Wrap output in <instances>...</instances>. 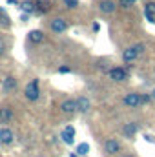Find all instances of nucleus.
<instances>
[{"label":"nucleus","mask_w":155,"mask_h":157,"mask_svg":"<svg viewBox=\"0 0 155 157\" xmlns=\"http://www.w3.org/2000/svg\"><path fill=\"white\" fill-rule=\"evenodd\" d=\"M124 157H131V155H124Z\"/></svg>","instance_id":"29"},{"label":"nucleus","mask_w":155,"mask_h":157,"mask_svg":"<svg viewBox=\"0 0 155 157\" xmlns=\"http://www.w3.org/2000/svg\"><path fill=\"white\" fill-rule=\"evenodd\" d=\"M152 97H153V99H155V90H153V91H152Z\"/></svg>","instance_id":"28"},{"label":"nucleus","mask_w":155,"mask_h":157,"mask_svg":"<svg viewBox=\"0 0 155 157\" xmlns=\"http://www.w3.org/2000/svg\"><path fill=\"white\" fill-rule=\"evenodd\" d=\"M135 2H137V0H120V2H119V6H122V7H131Z\"/></svg>","instance_id":"20"},{"label":"nucleus","mask_w":155,"mask_h":157,"mask_svg":"<svg viewBox=\"0 0 155 157\" xmlns=\"http://www.w3.org/2000/svg\"><path fill=\"white\" fill-rule=\"evenodd\" d=\"M49 28H51V31H53L55 35H62V33H66V31H68L70 24H68V20H66V18L57 17V18H53V20H51Z\"/></svg>","instance_id":"2"},{"label":"nucleus","mask_w":155,"mask_h":157,"mask_svg":"<svg viewBox=\"0 0 155 157\" xmlns=\"http://www.w3.org/2000/svg\"><path fill=\"white\" fill-rule=\"evenodd\" d=\"M144 17H146V20H148V22L155 24V15H153V13H146V11H144Z\"/></svg>","instance_id":"21"},{"label":"nucleus","mask_w":155,"mask_h":157,"mask_svg":"<svg viewBox=\"0 0 155 157\" xmlns=\"http://www.w3.org/2000/svg\"><path fill=\"white\" fill-rule=\"evenodd\" d=\"M28 40H29L31 44H42V42H44V31H40V29H31V31L28 33Z\"/></svg>","instance_id":"15"},{"label":"nucleus","mask_w":155,"mask_h":157,"mask_svg":"<svg viewBox=\"0 0 155 157\" xmlns=\"http://www.w3.org/2000/svg\"><path fill=\"white\" fill-rule=\"evenodd\" d=\"M60 112L62 113H75L77 112V101L75 99H66V101H62L60 102Z\"/></svg>","instance_id":"9"},{"label":"nucleus","mask_w":155,"mask_h":157,"mask_svg":"<svg viewBox=\"0 0 155 157\" xmlns=\"http://www.w3.org/2000/svg\"><path fill=\"white\" fill-rule=\"evenodd\" d=\"M152 101H153L152 93H141V106H142V104H148V102H152Z\"/></svg>","instance_id":"18"},{"label":"nucleus","mask_w":155,"mask_h":157,"mask_svg":"<svg viewBox=\"0 0 155 157\" xmlns=\"http://www.w3.org/2000/svg\"><path fill=\"white\" fill-rule=\"evenodd\" d=\"M20 9H22L24 13H29V15H31V13H35V9H37V7H35V4H33V2H29V0H26V2H22V6H20Z\"/></svg>","instance_id":"16"},{"label":"nucleus","mask_w":155,"mask_h":157,"mask_svg":"<svg viewBox=\"0 0 155 157\" xmlns=\"http://www.w3.org/2000/svg\"><path fill=\"white\" fill-rule=\"evenodd\" d=\"M99 9H100L104 15H112V13L117 9V4L113 2V0H100V4H99Z\"/></svg>","instance_id":"14"},{"label":"nucleus","mask_w":155,"mask_h":157,"mask_svg":"<svg viewBox=\"0 0 155 157\" xmlns=\"http://www.w3.org/2000/svg\"><path fill=\"white\" fill-rule=\"evenodd\" d=\"M108 75H110L112 80H115V82H124L128 78V71L122 66H115V68H110L108 70Z\"/></svg>","instance_id":"3"},{"label":"nucleus","mask_w":155,"mask_h":157,"mask_svg":"<svg viewBox=\"0 0 155 157\" xmlns=\"http://www.w3.org/2000/svg\"><path fill=\"white\" fill-rule=\"evenodd\" d=\"M75 101H77V112H80V113H88V112H89V108H91V101H89L88 97L80 95V97L75 99Z\"/></svg>","instance_id":"12"},{"label":"nucleus","mask_w":155,"mask_h":157,"mask_svg":"<svg viewBox=\"0 0 155 157\" xmlns=\"http://www.w3.org/2000/svg\"><path fill=\"white\" fill-rule=\"evenodd\" d=\"M0 53H4V46H0Z\"/></svg>","instance_id":"27"},{"label":"nucleus","mask_w":155,"mask_h":157,"mask_svg":"<svg viewBox=\"0 0 155 157\" xmlns=\"http://www.w3.org/2000/svg\"><path fill=\"white\" fill-rule=\"evenodd\" d=\"M66 6H68V7H77L78 0H66Z\"/></svg>","instance_id":"22"},{"label":"nucleus","mask_w":155,"mask_h":157,"mask_svg":"<svg viewBox=\"0 0 155 157\" xmlns=\"http://www.w3.org/2000/svg\"><path fill=\"white\" fill-rule=\"evenodd\" d=\"M24 95H26V99H28V101H31V102L39 101V97H40L39 78H33V80H31V82L26 86V90H24Z\"/></svg>","instance_id":"1"},{"label":"nucleus","mask_w":155,"mask_h":157,"mask_svg":"<svg viewBox=\"0 0 155 157\" xmlns=\"http://www.w3.org/2000/svg\"><path fill=\"white\" fill-rule=\"evenodd\" d=\"M2 93H11V91H15L17 90V78L15 77H6L4 80H2Z\"/></svg>","instance_id":"10"},{"label":"nucleus","mask_w":155,"mask_h":157,"mask_svg":"<svg viewBox=\"0 0 155 157\" xmlns=\"http://www.w3.org/2000/svg\"><path fill=\"white\" fill-rule=\"evenodd\" d=\"M15 141V132L11 128H0V144H11Z\"/></svg>","instance_id":"8"},{"label":"nucleus","mask_w":155,"mask_h":157,"mask_svg":"<svg viewBox=\"0 0 155 157\" xmlns=\"http://www.w3.org/2000/svg\"><path fill=\"white\" fill-rule=\"evenodd\" d=\"M99 29H100V26H99V24L95 22V24H93V31H99Z\"/></svg>","instance_id":"24"},{"label":"nucleus","mask_w":155,"mask_h":157,"mask_svg":"<svg viewBox=\"0 0 155 157\" xmlns=\"http://www.w3.org/2000/svg\"><path fill=\"white\" fill-rule=\"evenodd\" d=\"M139 57H141V53H139V49H137V46H135V44H133V46H130V48H126V49L122 51V60H124L126 64L135 62Z\"/></svg>","instance_id":"4"},{"label":"nucleus","mask_w":155,"mask_h":157,"mask_svg":"<svg viewBox=\"0 0 155 157\" xmlns=\"http://www.w3.org/2000/svg\"><path fill=\"white\" fill-rule=\"evenodd\" d=\"M122 102H124L126 108H141V93H135V91L126 93Z\"/></svg>","instance_id":"5"},{"label":"nucleus","mask_w":155,"mask_h":157,"mask_svg":"<svg viewBox=\"0 0 155 157\" xmlns=\"http://www.w3.org/2000/svg\"><path fill=\"white\" fill-rule=\"evenodd\" d=\"M70 157H80V155H78L77 152H73V154H70Z\"/></svg>","instance_id":"25"},{"label":"nucleus","mask_w":155,"mask_h":157,"mask_svg":"<svg viewBox=\"0 0 155 157\" xmlns=\"http://www.w3.org/2000/svg\"><path fill=\"white\" fill-rule=\"evenodd\" d=\"M60 139H62L64 144L71 146V144L75 143V128H73V126H66V128L60 132Z\"/></svg>","instance_id":"7"},{"label":"nucleus","mask_w":155,"mask_h":157,"mask_svg":"<svg viewBox=\"0 0 155 157\" xmlns=\"http://www.w3.org/2000/svg\"><path fill=\"white\" fill-rule=\"evenodd\" d=\"M7 4H15L17 6V0H7Z\"/></svg>","instance_id":"26"},{"label":"nucleus","mask_w":155,"mask_h":157,"mask_svg":"<svg viewBox=\"0 0 155 157\" xmlns=\"http://www.w3.org/2000/svg\"><path fill=\"white\" fill-rule=\"evenodd\" d=\"M102 148H104V154L106 155H115L117 152L120 150V143L117 139H106L104 144H102Z\"/></svg>","instance_id":"6"},{"label":"nucleus","mask_w":155,"mask_h":157,"mask_svg":"<svg viewBox=\"0 0 155 157\" xmlns=\"http://www.w3.org/2000/svg\"><path fill=\"white\" fill-rule=\"evenodd\" d=\"M71 70L68 68V66H62V68H59V73H70Z\"/></svg>","instance_id":"23"},{"label":"nucleus","mask_w":155,"mask_h":157,"mask_svg":"<svg viewBox=\"0 0 155 157\" xmlns=\"http://www.w3.org/2000/svg\"><path fill=\"white\" fill-rule=\"evenodd\" d=\"M15 119V113H13V110L9 108V106H2L0 108V122L2 124H7V122H11Z\"/></svg>","instance_id":"13"},{"label":"nucleus","mask_w":155,"mask_h":157,"mask_svg":"<svg viewBox=\"0 0 155 157\" xmlns=\"http://www.w3.org/2000/svg\"><path fill=\"white\" fill-rule=\"evenodd\" d=\"M75 152H77L78 155H88L89 154V144L88 143H80L77 148H75Z\"/></svg>","instance_id":"17"},{"label":"nucleus","mask_w":155,"mask_h":157,"mask_svg":"<svg viewBox=\"0 0 155 157\" xmlns=\"http://www.w3.org/2000/svg\"><path fill=\"white\" fill-rule=\"evenodd\" d=\"M137 132H139V124H137V122H126V124L122 126V135H124L126 139L135 137Z\"/></svg>","instance_id":"11"},{"label":"nucleus","mask_w":155,"mask_h":157,"mask_svg":"<svg viewBox=\"0 0 155 157\" xmlns=\"http://www.w3.org/2000/svg\"><path fill=\"white\" fill-rule=\"evenodd\" d=\"M144 11L155 15V2H146V4H144Z\"/></svg>","instance_id":"19"}]
</instances>
